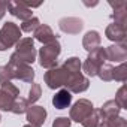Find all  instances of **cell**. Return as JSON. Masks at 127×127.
Here are the masks:
<instances>
[{"instance_id": "obj_1", "label": "cell", "mask_w": 127, "mask_h": 127, "mask_svg": "<svg viewBox=\"0 0 127 127\" xmlns=\"http://www.w3.org/2000/svg\"><path fill=\"white\" fill-rule=\"evenodd\" d=\"M61 52V45L58 42V39H55L51 43L43 45L39 49V64L45 69H54L57 67V61H58V55Z\"/></svg>"}, {"instance_id": "obj_2", "label": "cell", "mask_w": 127, "mask_h": 127, "mask_svg": "<svg viewBox=\"0 0 127 127\" xmlns=\"http://www.w3.org/2000/svg\"><path fill=\"white\" fill-rule=\"evenodd\" d=\"M6 66L11 70L12 79H20V81H24V82H33V79H34V70L32 69L30 64L23 63L15 54L11 55L9 63H8Z\"/></svg>"}, {"instance_id": "obj_3", "label": "cell", "mask_w": 127, "mask_h": 127, "mask_svg": "<svg viewBox=\"0 0 127 127\" xmlns=\"http://www.w3.org/2000/svg\"><path fill=\"white\" fill-rule=\"evenodd\" d=\"M20 40H21V29L12 21L5 23L3 27L0 29V51H6L12 48Z\"/></svg>"}, {"instance_id": "obj_4", "label": "cell", "mask_w": 127, "mask_h": 127, "mask_svg": "<svg viewBox=\"0 0 127 127\" xmlns=\"http://www.w3.org/2000/svg\"><path fill=\"white\" fill-rule=\"evenodd\" d=\"M72 75L75 73H70L69 70H66L63 66L60 67H54V69H49L43 79H45V84L48 85V88L51 90H55V88H61V87H66L69 79L72 78Z\"/></svg>"}, {"instance_id": "obj_5", "label": "cell", "mask_w": 127, "mask_h": 127, "mask_svg": "<svg viewBox=\"0 0 127 127\" xmlns=\"http://www.w3.org/2000/svg\"><path fill=\"white\" fill-rule=\"evenodd\" d=\"M106 60V55H105V48L99 46L97 49L91 51L87 57V60L84 61V64L81 69H84V72L88 75V76H97V72L100 69V66L105 63Z\"/></svg>"}, {"instance_id": "obj_6", "label": "cell", "mask_w": 127, "mask_h": 127, "mask_svg": "<svg viewBox=\"0 0 127 127\" xmlns=\"http://www.w3.org/2000/svg\"><path fill=\"white\" fill-rule=\"evenodd\" d=\"M23 63L26 64H32L36 60V48H34V40L33 37H21V40L17 43V49L14 52Z\"/></svg>"}, {"instance_id": "obj_7", "label": "cell", "mask_w": 127, "mask_h": 127, "mask_svg": "<svg viewBox=\"0 0 127 127\" xmlns=\"http://www.w3.org/2000/svg\"><path fill=\"white\" fill-rule=\"evenodd\" d=\"M93 103L88 99H79L69 112V118L70 121H76V123H82L91 112H93Z\"/></svg>"}, {"instance_id": "obj_8", "label": "cell", "mask_w": 127, "mask_h": 127, "mask_svg": "<svg viewBox=\"0 0 127 127\" xmlns=\"http://www.w3.org/2000/svg\"><path fill=\"white\" fill-rule=\"evenodd\" d=\"M58 27L63 33H67V34H78L82 29H84V23L81 18L76 17H66V18H61L58 21Z\"/></svg>"}, {"instance_id": "obj_9", "label": "cell", "mask_w": 127, "mask_h": 127, "mask_svg": "<svg viewBox=\"0 0 127 127\" xmlns=\"http://www.w3.org/2000/svg\"><path fill=\"white\" fill-rule=\"evenodd\" d=\"M106 60L115 61V63H124L127 60V46L126 43H115L108 48H105Z\"/></svg>"}, {"instance_id": "obj_10", "label": "cell", "mask_w": 127, "mask_h": 127, "mask_svg": "<svg viewBox=\"0 0 127 127\" xmlns=\"http://www.w3.org/2000/svg\"><path fill=\"white\" fill-rule=\"evenodd\" d=\"M8 11L11 15H14L15 18L21 20L23 23L30 20L32 15V9L26 5V2H8Z\"/></svg>"}, {"instance_id": "obj_11", "label": "cell", "mask_w": 127, "mask_h": 127, "mask_svg": "<svg viewBox=\"0 0 127 127\" xmlns=\"http://www.w3.org/2000/svg\"><path fill=\"white\" fill-rule=\"evenodd\" d=\"M26 115H27L29 124H32V126H34V127H42V124H43L45 120H46V109H45L43 106L32 105V106H29Z\"/></svg>"}, {"instance_id": "obj_12", "label": "cell", "mask_w": 127, "mask_h": 127, "mask_svg": "<svg viewBox=\"0 0 127 127\" xmlns=\"http://www.w3.org/2000/svg\"><path fill=\"white\" fill-rule=\"evenodd\" d=\"M88 87H90V79L82 73H75L69 79L66 90L69 93H84L85 90H88Z\"/></svg>"}, {"instance_id": "obj_13", "label": "cell", "mask_w": 127, "mask_h": 127, "mask_svg": "<svg viewBox=\"0 0 127 127\" xmlns=\"http://www.w3.org/2000/svg\"><path fill=\"white\" fill-rule=\"evenodd\" d=\"M99 111V115H100V120L102 121H106V120H111V118H115V117H120V105L115 102V100H108L103 103V106Z\"/></svg>"}, {"instance_id": "obj_14", "label": "cell", "mask_w": 127, "mask_h": 127, "mask_svg": "<svg viewBox=\"0 0 127 127\" xmlns=\"http://www.w3.org/2000/svg\"><path fill=\"white\" fill-rule=\"evenodd\" d=\"M114 8V14H112V20L114 24H118L121 27H126V20H127V3L126 2H115V3H109Z\"/></svg>"}, {"instance_id": "obj_15", "label": "cell", "mask_w": 127, "mask_h": 127, "mask_svg": "<svg viewBox=\"0 0 127 127\" xmlns=\"http://www.w3.org/2000/svg\"><path fill=\"white\" fill-rule=\"evenodd\" d=\"M105 36L109 40L115 42V43H124V40H126V27H121V26L112 23L106 27Z\"/></svg>"}, {"instance_id": "obj_16", "label": "cell", "mask_w": 127, "mask_h": 127, "mask_svg": "<svg viewBox=\"0 0 127 127\" xmlns=\"http://www.w3.org/2000/svg\"><path fill=\"white\" fill-rule=\"evenodd\" d=\"M33 34H34V39L39 40V42L43 43V45L51 43V42H54V40L57 39L55 34H54V32H52V29H51L49 26H46V24H40V26L33 32Z\"/></svg>"}, {"instance_id": "obj_17", "label": "cell", "mask_w": 127, "mask_h": 127, "mask_svg": "<svg viewBox=\"0 0 127 127\" xmlns=\"http://www.w3.org/2000/svg\"><path fill=\"white\" fill-rule=\"evenodd\" d=\"M72 103V93H69L66 88H61L55 93L52 97V105L55 109H66Z\"/></svg>"}, {"instance_id": "obj_18", "label": "cell", "mask_w": 127, "mask_h": 127, "mask_svg": "<svg viewBox=\"0 0 127 127\" xmlns=\"http://www.w3.org/2000/svg\"><path fill=\"white\" fill-rule=\"evenodd\" d=\"M100 42H102V37H100V33L96 32V30H90L85 33V36L82 37V46L84 49H87L88 52L97 49L100 46Z\"/></svg>"}, {"instance_id": "obj_19", "label": "cell", "mask_w": 127, "mask_h": 127, "mask_svg": "<svg viewBox=\"0 0 127 127\" xmlns=\"http://www.w3.org/2000/svg\"><path fill=\"white\" fill-rule=\"evenodd\" d=\"M29 109V103H27V99L24 97H17L14 99V103H12V108H11V112L15 114V115H21V114H26Z\"/></svg>"}, {"instance_id": "obj_20", "label": "cell", "mask_w": 127, "mask_h": 127, "mask_svg": "<svg viewBox=\"0 0 127 127\" xmlns=\"http://www.w3.org/2000/svg\"><path fill=\"white\" fill-rule=\"evenodd\" d=\"M63 67L66 70H69L70 73H81V67H82V63L78 57H70L67 58L64 63H63Z\"/></svg>"}, {"instance_id": "obj_21", "label": "cell", "mask_w": 127, "mask_h": 127, "mask_svg": "<svg viewBox=\"0 0 127 127\" xmlns=\"http://www.w3.org/2000/svg\"><path fill=\"white\" fill-rule=\"evenodd\" d=\"M126 79H127V64H126V61H124V63H120V66L114 67V72H112V81L126 82Z\"/></svg>"}, {"instance_id": "obj_22", "label": "cell", "mask_w": 127, "mask_h": 127, "mask_svg": "<svg viewBox=\"0 0 127 127\" xmlns=\"http://www.w3.org/2000/svg\"><path fill=\"white\" fill-rule=\"evenodd\" d=\"M40 96H42V87H40V84H32V87L29 90V97H27L29 106L34 105L40 99Z\"/></svg>"}, {"instance_id": "obj_23", "label": "cell", "mask_w": 127, "mask_h": 127, "mask_svg": "<svg viewBox=\"0 0 127 127\" xmlns=\"http://www.w3.org/2000/svg\"><path fill=\"white\" fill-rule=\"evenodd\" d=\"M100 123H102V120H100L99 111H97V109H93V112H91L81 124H82L84 127H99Z\"/></svg>"}, {"instance_id": "obj_24", "label": "cell", "mask_w": 127, "mask_h": 127, "mask_svg": "<svg viewBox=\"0 0 127 127\" xmlns=\"http://www.w3.org/2000/svg\"><path fill=\"white\" fill-rule=\"evenodd\" d=\"M112 72H114V66L108 64V63H103L100 66V69H99V72H97V76L102 81L109 82V81H112Z\"/></svg>"}, {"instance_id": "obj_25", "label": "cell", "mask_w": 127, "mask_h": 127, "mask_svg": "<svg viewBox=\"0 0 127 127\" xmlns=\"http://www.w3.org/2000/svg\"><path fill=\"white\" fill-rule=\"evenodd\" d=\"M40 26V21H39V18H36V17H32L30 20H27V21H24L23 24H21V32H26V33H33L37 27Z\"/></svg>"}, {"instance_id": "obj_26", "label": "cell", "mask_w": 127, "mask_h": 127, "mask_svg": "<svg viewBox=\"0 0 127 127\" xmlns=\"http://www.w3.org/2000/svg\"><path fill=\"white\" fill-rule=\"evenodd\" d=\"M99 127H127V120L123 117H115V118L102 121Z\"/></svg>"}, {"instance_id": "obj_27", "label": "cell", "mask_w": 127, "mask_h": 127, "mask_svg": "<svg viewBox=\"0 0 127 127\" xmlns=\"http://www.w3.org/2000/svg\"><path fill=\"white\" fill-rule=\"evenodd\" d=\"M14 103V97H11L8 93H5L3 90H0V109L2 111H11Z\"/></svg>"}, {"instance_id": "obj_28", "label": "cell", "mask_w": 127, "mask_h": 127, "mask_svg": "<svg viewBox=\"0 0 127 127\" xmlns=\"http://www.w3.org/2000/svg\"><path fill=\"white\" fill-rule=\"evenodd\" d=\"M115 102L120 105L121 109H127V87H126V85H123V87L117 91Z\"/></svg>"}, {"instance_id": "obj_29", "label": "cell", "mask_w": 127, "mask_h": 127, "mask_svg": "<svg viewBox=\"0 0 127 127\" xmlns=\"http://www.w3.org/2000/svg\"><path fill=\"white\" fill-rule=\"evenodd\" d=\"M0 90H3L5 93H8V94H9L11 97H14V99H17V97L20 96V88H18L17 85H14L11 81L2 84V88H0Z\"/></svg>"}, {"instance_id": "obj_30", "label": "cell", "mask_w": 127, "mask_h": 127, "mask_svg": "<svg viewBox=\"0 0 127 127\" xmlns=\"http://www.w3.org/2000/svg\"><path fill=\"white\" fill-rule=\"evenodd\" d=\"M52 127H72V121L67 117H57L52 121Z\"/></svg>"}, {"instance_id": "obj_31", "label": "cell", "mask_w": 127, "mask_h": 127, "mask_svg": "<svg viewBox=\"0 0 127 127\" xmlns=\"http://www.w3.org/2000/svg\"><path fill=\"white\" fill-rule=\"evenodd\" d=\"M11 79H12V75H11V70L8 69V66H0V84L9 82Z\"/></svg>"}, {"instance_id": "obj_32", "label": "cell", "mask_w": 127, "mask_h": 127, "mask_svg": "<svg viewBox=\"0 0 127 127\" xmlns=\"http://www.w3.org/2000/svg\"><path fill=\"white\" fill-rule=\"evenodd\" d=\"M6 12H8V2H0V20L5 17Z\"/></svg>"}, {"instance_id": "obj_33", "label": "cell", "mask_w": 127, "mask_h": 127, "mask_svg": "<svg viewBox=\"0 0 127 127\" xmlns=\"http://www.w3.org/2000/svg\"><path fill=\"white\" fill-rule=\"evenodd\" d=\"M24 127H34V126H32V124H26Z\"/></svg>"}, {"instance_id": "obj_34", "label": "cell", "mask_w": 127, "mask_h": 127, "mask_svg": "<svg viewBox=\"0 0 127 127\" xmlns=\"http://www.w3.org/2000/svg\"><path fill=\"white\" fill-rule=\"evenodd\" d=\"M0 121H2V117H0Z\"/></svg>"}]
</instances>
